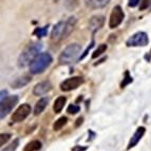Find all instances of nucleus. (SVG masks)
Segmentation results:
<instances>
[{
  "label": "nucleus",
  "instance_id": "obj_1",
  "mask_svg": "<svg viewBox=\"0 0 151 151\" xmlns=\"http://www.w3.org/2000/svg\"><path fill=\"white\" fill-rule=\"evenodd\" d=\"M41 48H42V45L40 42H33L29 45L18 58V65L20 68H24L27 65H30L33 59L40 53Z\"/></svg>",
  "mask_w": 151,
  "mask_h": 151
},
{
  "label": "nucleus",
  "instance_id": "obj_2",
  "mask_svg": "<svg viewBox=\"0 0 151 151\" xmlns=\"http://www.w3.org/2000/svg\"><path fill=\"white\" fill-rule=\"evenodd\" d=\"M52 61H53V58L49 53H47V52L39 53L30 63V72L32 74L42 73V72H45V69L50 67Z\"/></svg>",
  "mask_w": 151,
  "mask_h": 151
},
{
  "label": "nucleus",
  "instance_id": "obj_3",
  "mask_svg": "<svg viewBox=\"0 0 151 151\" xmlns=\"http://www.w3.org/2000/svg\"><path fill=\"white\" fill-rule=\"evenodd\" d=\"M81 47L77 43L69 45L65 50L63 51L58 57V61L60 65H70V63L76 61L81 55Z\"/></svg>",
  "mask_w": 151,
  "mask_h": 151
},
{
  "label": "nucleus",
  "instance_id": "obj_4",
  "mask_svg": "<svg viewBox=\"0 0 151 151\" xmlns=\"http://www.w3.org/2000/svg\"><path fill=\"white\" fill-rule=\"evenodd\" d=\"M68 37L67 33V21H59L55 25L51 33V40L53 42L57 43L61 41L63 39H65Z\"/></svg>",
  "mask_w": 151,
  "mask_h": 151
},
{
  "label": "nucleus",
  "instance_id": "obj_5",
  "mask_svg": "<svg viewBox=\"0 0 151 151\" xmlns=\"http://www.w3.org/2000/svg\"><path fill=\"white\" fill-rule=\"evenodd\" d=\"M17 103L18 96L16 95L9 96V97H5L3 101H1V105H0V117H1V119H3L10 113Z\"/></svg>",
  "mask_w": 151,
  "mask_h": 151
},
{
  "label": "nucleus",
  "instance_id": "obj_6",
  "mask_svg": "<svg viewBox=\"0 0 151 151\" xmlns=\"http://www.w3.org/2000/svg\"><path fill=\"white\" fill-rule=\"evenodd\" d=\"M149 43V38L145 32H137L134 35H132L126 45L127 47H145Z\"/></svg>",
  "mask_w": 151,
  "mask_h": 151
},
{
  "label": "nucleus",
  "instance_id": "obj_7",
  "mask_svg": "<svg viewBox=\"0 0 151 151\" xmlns=\"http://www.w3.org/2000/svg\"><path fill=\"white\" fill-rule=\"evenodd\" d=\"M124 17H125V14H124L123 9L119 5L114 6L112 12H111L110 19H109V27H110V29L117 28L123 22Z\"/></svg>",
  "mask_w": 151,
  "mask_h": 151
},
{
  "label": "nucleus",
  "instance_id": "obj_8",
  "mask_svg": "<svg viewBox=\"0 0 151 151\" xmlns=\"http://www.w3.org/2000/svg\"><path fill=\"white\" fill-rule=\"evenodd\" d=\"M83 78L81 76H74V77L67 78L60 83V90L63 92H69V91L75 90L78 87L83 85Z\"/></svg>",
  "mask_w": 151,
  "mask_h": 151
},
{
  "label": "nucleus",
  "instance_id": "obj_9",
  "mask_svg": "<svg viewBox=\"0 0 151 151\" xmlns=\"http://www.w3.org/2000/svg\"><path fill=\"white\" fill-rule=\"evenodd\" d=\"M31 112V106L28 104H23L17 108V110L13 113L12 121L13 123H21L29 116Z\"/></svg>",
  "mask_w": 151,
  "mask_h": 151
},
{
  "label": "nucleus",
  "instance_id": "obj_10",
  "mask_svg": "<svg viewBox=\"0 0 151 151\" xmlns=\"http://www.w3.org/2000/svg\"><path fill=\"white\" fill-rule=\"evenodd\" d=\"M104 23H105V17L101 15H95L93 17H91V19L89 20V30L91 32L95 33L97 32L99 29L103 28Z\"/></svg>",
  "mask_w": 151,
  "mask_h": 151
},
{
  "label": "nucleus",
  "instance_id": "obj_11",
  "mask_svg": "<svg viewBox=\"0 0 151 151\" xmlns=\"http://www.w3.org/2000/svg\"><path fill=\"white\" fill-rule=\"evenodd\" d=\"M52 89V83L49 81H41V83H37L34 89H33V94L36 96H40L43 95V94H47L49 91Z\"/></svg>",
  "mask_w": 151,
  "mask_h": 151
},
{
  "label": "nucleus",
  "instance_id": "obj_12",
  "mask_svg": "<svg viewBox=\"0 0 151 151\" xmlns=\"http://www.w3.org/2000/svg\"><path fill=\"white\" fill-rule=\"evenodd\" d=\"M145 132H146V129L144 128V127H139V128L136 129V131L134 132V134L132 135V137H131L130 142H129L127 149H131V148H133L134 146H136V144L142 139V137H143V135L145 134Z\"/></svg>",
  "mask_w": 151,
  "mask_h": 151
},
{
  "label": "nucleus",
  "instance_id": "obj_13",
  "mask_svg": "<svg viewBox=\"0 0 151 151\" xmlns=\"http://www.w3.org/2000/svg\"><path fill=\"white\" fill-rule=\"evenodd\" d=\"M109 2L110 0H86V5L88 8L96 10V9L105 8Z\"/></svg>",
  "mask_w": 151,
  "mask_h": 151
},
{
  "label": "nucleus",
  "instance_id": "obj_14",
  "mask_svg": "<svg viewBox=\"0 0 151 151\" xmlns=\"http://www.w3.org/2000/svg\"><path fill=\"white\" fill-rule=\"evenodd\" d=\"M48 103H49V99L47 97L40 98V99H39L35 105V108H34V114H35V115H39L40 113H42L43 110L45 109V107L48 106Z\"/></svg>",
  "mask_w": 151,
  "mask_h": 151
},
{
  "label": "nucleus",
  "instance_id": "obj_15",
  "mask_svg": "<svg viewBox=\"0 0 151 151\" xmlns=\"http://www.w3.org/2000/svg\"><path fill=\"white\" fill-rule=\"evenodd\" d=\"M31 81V77L30 76H21V77H18L16 78L15 81H13L12 83V87L15 89H19V88H22V87L27 86L29 83Z\"/></svg>",
  "mask_w": 151,
  "mask_h": 151
},
{
  "label": "nucleus",
  "instance_id": "obj_16",
  "mask_svg": "<svg viewBox=\"0 0 151 151\" xmlns=\"http://www.w3.org/2000/svg\"><path fill=\"white\" fill-rule=\"evenodd\" d=\"M65 101H67V98H65V96H59V97L56 98L55 103H54V105H53V110L56 114L61 112V110H63L65 105Z\"/></svg>",
  "mask_w": 151,
  "mask_h": 151
},
{
  "label": "nucleus",
  "instance_id": "obj_17",
  "mask_svg": "<svg viewBox=\"0 0 151 151\" xmlns=\"http://www.w3.org/2000/svg\"><path fill=\"white\" fill-rule=\"evenodd\" d=\"M41 149V143L39 141H31L24 146L23 151H38Z\"/></svg>",
  "mask_w": 151,
  "mask_h": 151
},
{
  "label": "nucleus",
  "instance_id": "obj_18",
  "mask_svg": "<svg viewBox=\"0 0 151 151\" xmlns=\"http://www.w3.org/2000/svg\"><path fill=\"white\" fill-rule=\"evenodd\" d=\"M67 123H68V119H67L65 116H61V117H59V119H58L57 121L54 123L53 130L54 131L60 130L61 128H63V126H65V125H67Z\"/></svg>",
  "mask_w": 151,
  "mask_h": 151
},
{
  "label": "nucleus",
  "instance_id": "obj_19",
  "mask_svg": "<svg viewBox=\"0 0 151 151\" xmlns=\"http://www.w3.org/2000/svg\"><path fill=\"white\" fill-rule=\"evenodd\" d=\"M106 51H107V45H105V43H101V45L95 50V52L92 54V58H96V57H98V56H101V54L105 53Z\"/></svg>",
  "mask_w": 151,
  "mask_h": 151
},
{
  "label": "nucleus",
  "instance_id": "obj_20",
  "mask_svg": "<svg viewBox=\"0 0 151 151\" xmlns=\"http://www.w3.org/2000/svg\"><path fill=\"white\" fill-rule=\"evenodd\" d=\"M47 33H48V25L43 27V28H37L34 31V34L37 35L38 37H43V36L47 35Z\"/></svg>",
  "mask_w": 151,
  "mask_h": 151
},
{
  "label": "nucleus",
  "instance_id": "obj_21",
  "mask_svg": "<svg viewBox=\"0 0 151 151\" xmlns=\"http://www.w3.org/2000/svg\"><path fill=\"white\" fill-rule=\"evenodd\" d=\"M18 145H19V139H14V141H13L12 144H10V146L5 147L2 151H15L16 149H17Z\"/></svg>",
  "mask_w": 151,
  "mask_h": 151
},
{
  "label": "nucleus",
  "instance_id": "obj_22",
  "mask_svg": "<svg viewBox=\"0 0 151 151\" xmlns=\"http://www.w3.org/2000/svg\"><path fill=\"white\" fill-rule=\"evenodd\" d=\"M130 83H132V77L129 75L128 71H126V72H125V78H124L123 83H121V87L122 88H125V87H126L127 85H129Z\"/></svg>",
  "mask_w": 151,
  "mask_h": 151
},
{
  "label": "nucleus",
  "instance_id": "obj_23",
  "mask_svg": "<svg viewBox=\"0 0 151 151\" xmlns=\"http://www.w3.org/2000/svg\"><path fill=\"white\" fill-rule=\"evenodd\" d=\"M79 0H65V6L69 9V10H73L78 5Z\"/></svg>",
  "mask_w": 151,
  "mask_h": 151
},
{
  "label": "nucleus",
  "instance_id": "obj_24",
  "mask_svg": "<svg viewBox=\"0 0 151 151\" xmlns=\"http://www.w3.org/2000/svg\"><path fill=\"white\" fill-rule=\"evenodd\" d=\"M79 110H81V108H79V106H77V105H70V106L68 107V109H67V112H68L69 114H76L77 112H79Z\"/></svg>",
  "mask_w": 151,
  "mask_h": 151
},
{
  "label": "nucleus",
  "instance_id": "obj_25",
  "mask_svg": "<svg viewBox=\"0 0 151 151\" xmlns=\"http://www.w3.org/2000/svg\"><path fill=\"white\" fill-rule=\"evenodd\" d=\"M10 139H11V134L2 133L1 135H0V145H1V146H3L4 144H6V142H8Z\"/></svg>",
  "mask_w": 151,
  "mask_h": 151
},
{
  "label": "nucleus",
  "instance_id": "obj_26",
  "mask_svg": "<svg viewBox=\"0 0 151 151\" xmlns=\"http://www.w3.org/2000/svg\"><path fill=\"white\" fill-rule=\"evenodd\" d=\"M150 3H151L150 0H141V3H139V10L144 11V10H146V9H148Z\"/></svg>",
  "mask_w": 151,
  "mask_h": 151
},
{
  "label": "nucleus",
  "instance_id": "obj_27",
  "mask_svg": "<svg viewBox=\"0 0 151 151\" xmlns=\"http://www.w3.org/2000/svg\"><path fill=\"white\" fill-rule=\"evenodd\" d=\"M141 3V0H129L128 5L130 8H135L136 5H139Z\"/></svg>",
  "mask_w": 151,
  "mask_h": 151
},
{
  "label": "nucleus",
  "instance_id": "obj_28",
  "mask_svg": "<svg viewBox=\"0 0 151 151\" xmlns=\"http://www.w3.org/2000/svg\"><path fill=\"white\" fill-rule=\"evenodd\" d=\"M87 147H83V146H74L72 148V151H86Z\"/></svg>",
  "mask_w": 151,
  "mask_h": 151
},
{
  "label": "nucleus",
  "instance_id": "obj_29",
  "mask_svg": "<svg viewBox=\"0 0 151 151\" xmlns=\"http://www.w3.org/2000/svg\"><path fill=\"white\" fill-rule=\"evenodd\" d=\"M83 117H78L77 122H76V124H75V127H79L81 124H83Z\"/></svg>",
  "mask_w": 151,
  "mask_h": 151
}]
</instances>
